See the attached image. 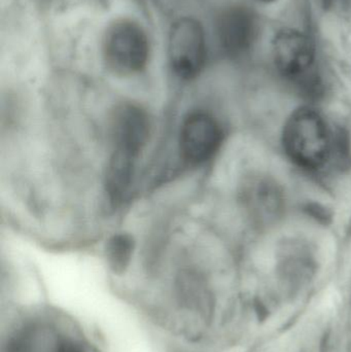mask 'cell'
I'll use <instances>...</instances> for the list:
<instances>
[{"instance_id": "6da1fadb", "label": "cell", "mask_w": 351, "mask_h": 352, "mask_svg": "<svg viewBox=\"0 0 351 352\" xmlns=\"http://www.w3.org/2000/svg\"><path fill=\"white\" fill-rule=\"evenodd\" d=\"M284 146L286 154L300 166H321L329 157L331 146L327 124L313 109H299L286 122Z\"/></svg>"}, {"instance_id": "7a4b0ae2", "label": "cell", "mask_w": 351, "mask_h": 352, "mask_svg": "<svg viewBox=\"0 0 351 352\" xmlns=\"http://www.w3.org/2000/svg\"><path fill=\"white\" fill-rule=\"evenodd\" d=\"M105 65L117 76H133L141 72L150 57V41L141 25L120 19L109 25L102 41Z\"/></svg>"}, {"instance_id": "3957f363", "label": "cell", "mask_w": 351, "mask_h": 352, "mask_svg": "<svg viewBox=\"0 0 351 352\" xmlns=\"http://www.w3.org/2000/svg\"><path fill=\"white\" fill-rule=\"evenodd\" d=\"M168 54L171 68L179 78L192 80L200 74L206 60V41L199 21L183 16L173 23Z\"/></svg>"}, {"instance_id": "277c9868", "label": "cell", "mask_w": 351, "mask_h": 352, "mask_svg": "<svg viewBox=\"0 0 351 352\" xmlns=\"http://www.w3.org/2000/svg\"><path fill=\"white\" fill-rule=\"evenodd\" d=\"M272 45L276 67L284 76L301 78L310 72L315 51L306 34L296 29H282L276 33Z\"/></svg>"}, {"instance_id": "5b68a950", "label": "cell", "mask_w": 351, "mask_h": 352, "mask_svg": "<svg viewBox=\"0 0 351 352\" xmlns=\"http://www.w3.org/2000/svg\"><path fill=\"white\" fill-rule=\"evenodd\" d=\"M222 131L216 120L206 113L189 116L181 126L179 146L183 158L193 164L208 160L218 151Z\"/></svg>"}, {"instance_id": "8992f818", "label": "cell", "mask_w": 351, "mask_h": 352, "mask_svg": "<svg viewBox=\"0 0 351 352\" xmlns=\"http://www.w3.org/2000/svg\"><path fill=\"white\" fill-rule=\"evenodd\" d=\"M111 127L115 150L139 156L150 135L148 113L137 105L124 103L113 111Z\"/></svg>"}, {"instance_id": "52a82bcc", "label": "cell", "mask_w": 351, "mask_h": 352, "mask_svg": "<svg viewBox=\"0 0 351 352\" xmlns=\"http://www.w3.org/2000/svg\"><path fill=\"white\" fill-rule=\"evenodd\" d=\"M257 36V18L247 8H230L218 19V41L229 55L239 56L249 51Z\"/></svg>"}, {"instance_id": "ba28073f", "label": "cell", "mask_w": 351, "mask_h": 352, "mask_svg": "<svg viewBox=\"0 0 351 352\" xmlns=\"http://www.w3.org/2000/svg\"><path fill=\"white\" fill-rule=\"evenodd\" d=\"M137 158V156L130 153L113 150L105 176L106 192L113 202L121 200L129 190Z\"/></svg>"}, {"instance_id": "9c48e42d", "label": "cell", "mask_w": 351, "mask_h": 352, "mask_svg": "<svg viewBox=\"0 0 351 352\" xmlns=\"http://www.w3.org/2000/svg\"><path fill=\"white\" fill-rule=\"evenodd\" d=\"M134 250L133 238L128 234H117L109 240L105 248L107 262L115 272L123 273L129 265Z\"/></svg>"}, {"instance_id": "30bf717a", "label": "cell", "mask_w": 351, "mask_h": 352, "mask_svg": "<svg viewBox=\"0 0 351 352\" xmlns=\"http://www.w3.org/2000/svg\"><path fill=\"white\" fill-rule=\"evenodd\" d=\"M259 1L264 2V3H270V2L275 1V0H259Z\"/></svg>"}]
</instances>
